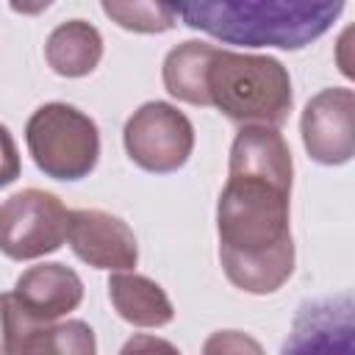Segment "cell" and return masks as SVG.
I'll use <instances>...</instances> for the list:
<instances>
[{
	"label": "cell",
	"instance_id": "cell-5",
	"mask_svg": "<svg viewBox=\"0 0 355 355\" xmlns=\"http://www.w3.org/2000/svg\"><path fill=\"white\" fill-rule=\"evenodd\" d=\"M69 211L44 189H22L0 205V252L11 261L44 258L67 241Z\"/></svg>",
	"mask_w": 355,
	"mask_h": 355
},
{
	"label": "cell",
	"instance_id": "cell-19",
	"mask_svg": "<svg viewBox=\"0 0 355 355\" xmlns=\"http://www.w3.org/2000/svg\"><path fill=\"white\" fill-rule=\"evenodd\" d=\"M19 150H17V141L14 136L8 133L6 125H0V189L11 186L17 178H19Z\"/></svg>",
	"mask_w": 355,
	"mask_h": 355
},
{
	"label": "cell",
	"instance_id": "cell-3",
	"mask_svg": "<svg viewBox=\"0 0 355 355\" xmlns=\"http://www.w3.org/2000/svg\"><path fill=\"white\" fill-rule=\"evenodd\" d=\"M208 105L219 108L230 122L247 128H280L294 105L288 69L258 53L216 47L205 72Z\"/></svg>",
	"mask_w": 355,
	"mask_h": 355
},
{
	"label": "cell",
	"instance_id": "cell-4",
	"mask_svg": "<svg viewBox=\"0 0 355 355\" xmlns=\"http://www.w3.org/2000/svg\"><path fill=\"white\" fill-rule=\"evenodd\" d=\"M25 144L39 172L53 180H83L100 158L97 122L69 103L39 105L28 116Z\"/></svg>",
	"mask_w": 355,
	"mask_h": 355
},
{
	"label": "cell",
	"instance_id": "cell-1",
	"mask_svg": "<svg viewBox=\"0 0 355 355\" xmlns=\"http://www.w3.org/2000/svg\"><path fill=\"white\" fill-rule=\"evenodd\" d=\"M291 180L294 161L283 133L258 125L236 133L216 200V233L222 269L247 294H275L294 272Z\"/></svg>",
	"mask_w": 355,
	"mask_h": 355
},
{
	"label": "cell",
	"instance_id": "cell-12",
	"mask_svg": "<svg viewBox=\"0 0 355 355\" xmlns=\"http://www.w3.org/2000/svg\"><path fill=\"white\" fill-rule=\"evenodd\" d=\"M44 58L55 75L83 78L94 72L103 58V36L86 19H67L50 31Z\"/></svg>",
	"mask_w": 355,
	"mask_h": 355
},
{
	"label": "cell",
	"instance_id": "cell-18",
	"mask_svg": "<svg viewBox=\"0 0 355 355\" xmlns=\"http://www.w3.org/2000/svg\"><path fill=\"white\" fill-rule=\"evenodd\" d=\"M119 355H180V349H178L172 341L161 338V336L136 333V336H130V338L122 344Z\"/></svg>",
	"mask_w": 355,
	"mask_h": 355
},
{
	"label": "cell",
	"instance_id": "cell-17",
	"mask_svg": "<svg viewBox=\"0 0 355 355\" xmlns=\"http://www.w3.org/2000/svg\"><path fill=\"white\" fill-rule=\"evenodd\" d=\"M202 355H266L261 341L244 330H216L202 341Z\"/></svg>",
	"mask_w": 355,
	"mask_h": 355
},
{
	"label": "cell",
	"instance_id": "cell-16",
	"mask_svg": "<svg viewBox=\"0 0 355 355\" xmlns=\"http://www.w3.org/2000/svg\"><path fill=\"white\" fill-rule=\"evenodd\" d=\"M36 327L39 322L19 305L11 291L0 294V355H19L22 344Z\"/></svg>",
	"mask_w": 355,
	"mask_h": 355
},
{
	"label": "cell",
	"instance_id": "cell-2",
	"mask_svg": "<svg viewBox=\"0 0 355 355\" xmlns=\"http://www.w3.org/2000/svg\"><path fill=\"white\" fill-rule=\"evenodd\" d=\"M183 25L225 44L302 50L333 28L344 3L311 0H216L175 6Z\"/></svg>",
	"mask_w": 355,
	"mask_h": 355
},
{
	"label": "cell",
	"instance_id": "cell-13",
	"mask_svg": "<svg viewBox=\"0 0 355 355\" xmlns=\"http://www.w3.org/2000/svg\"><path fill=\"white\" fill-rule=\"evenodd\" d=\"M214 50H216V44L197 42V39H189V42H180L178 47H172L161 67L164 89L180 103L208 105L205 72H208Z\"/></svg>",
	"mask_w": 355,
	"mask_h": 355
},
{
	"label": "cell",
	"instance_id": "cell-9",
	"mask_svg": "<svg viewBox=\"0 0 355 355\" xmlns=\"http://www.w3.org/2000/svg\"><path fill=\"white\" fill-rule=\"evenodd\" d=\"M67 241L72 252L94 269L130 272L139 261V244L130 225L100 208L69 211Z\"/></svg>",
	"mask_w": 355,
	"mask_h": 355
},
{
	"label": "cell",
	"instance_id": "cell-6",
	"mask_svg": "<svg viewBox=\"0 0 355 355\" xmlns=\"http://www.w3.org/2000/svg\"><path fill=\"white\" fill-rule=\"evenodd\" d=\"M122 141L136 166L153 175H169L189 161L194 150V125L172 103L150 100L128 116Z\"/></svg>",
	"mask_w": 355,
	"mask_h": 355
},
{
	"label": "cell",
	"instance_id": "cell-11",
	"mask_svg": "<svg viewBox=\"0 0 355 355\" xmlns=\"http://www.w3.org/2000/svg\"><path fill=\"white\" fill-rule=\"evenodd\" d=\"M108 300L119 319L133 327H164L175 319L166 291L136 272H114L108 277Z\"/></svg>",
	"mask_w": 355,
	"mask_h": 355
},
{
	"label": "cell",
	"instance_id": "cell-8",
	"mask_svg": "<svg viewBox=\"0 0 355 355\" xmlns=\"http://www.w3.org/2000/svg\"><path fill=\"white\" fill-rule=\"evenodd\" d=\"M280 355H355L352 297L333 294L302 302Z\"/></svg>",
	"mask_w": 355,
	"mask_h": 355
},
{
	"label": "cell",
	"instance_id": "cell-7",
	"mask_svg": "<svg viewBox=\"0 0 355 355\" xmlns=\"http://www.w3.org/2000/svg\"><path fill=\"white\" fill-rule=\"evenodd\" d=\"M305 153L324 166H341L355 155V92L347 86L313 94L300 119Z\"/></svg>",
	"mask_w": 355,
	"mask_h": 355
},
{
	"label": "cell",
	"instance_id": "cell-14",
	"mask_svg": "<svg viewBox=\"0 0 355 355\" xmlns=\"http://www.w3.org/2000/svg\"><path fill=\"white\" fill-rule=\"evenodd\" d=\"M19 355H97V338L83 319L39 324Z\"/></svg>",
	"mask_w": 355,
	"mask_h": 355
},
{
	"label": "cell",
	"instance_id": "cell-10",
	"mask_svg": "<svg viewBox=\"0 0 355 355\" xmlns=\"http://www.w3.org/2000/svg\"><path fill=\"white\" fill-rule=\"evenodd\" d=\"M11 294L39 324H53L80 305L83 280L67 263L50 261V263L28 266L17 277Z\"/></svg>",
	"mask_w": 355,
	"mask_h": 355
},
{
	"label": "cell",
	"instance_id": "cell-15",
	"mask_svg": "<svg viewBox=\"0 0 355 355\" xmlns=\"http://www.w3.org/2000/svg\"><path fill=\"white\" fill-rule=\"evenodd\" d=\"M103 14L133 33H166L178 25L175 6L164 3H103Z\"/></svg>",
	"mask_w": 355,
	"mask_h": 355
}]
</instances>
